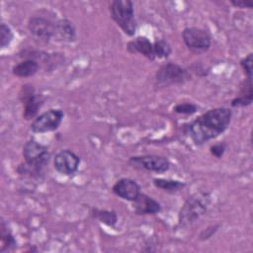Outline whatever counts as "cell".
I'll use <instances>...</instances> for the list:
<instances>
[{
    "label": "cell",
    "mask_w": 253,
    "mask_h": 253,
    "mask_svg": "<svg viewBox=\"0 0 253 253\" xmlns=\"http://www.w3.org/2000/svg\"><path fill=\"white\" fill-rule=\"evenodd\" d=\"M231 119L232 111L229 108H212L187 124L184 130L195 145L201 146L223 133L228 128Z\"/></svg>",
    "instance_id": "cell-1"
},
{
    "label": "cell",
    "mask_w": 253,
    "mask_h": 253,
    "mask_svg": "<svg viewBox=\"0 0 253 253\" xmlns=\"http://www.w3.org/2000/svg\"><path fill=\"white\" fill-rule=\"evenodd\" d=\"M153 52L155 59H166L172 53V48L167 41L157 39L153 42Z\"/></svg>",
    "instance_id": "cell-21"
},
{
    "label": "cell",
    "mask_w": 253,
    "mask_h": 253,
    "mask_svg": "<svg viewBox=\"0 0 253 253\" xmlns=\"http://www.w3.org/2000/svg\"><path fill=\"white\" fill-rule=\"evenodd\" d=\"M128 165L136 170H143L157 174H163L170 169V161L167 157L156 154L135 155L129 157Z\"/></svg>",
    "instance_id": "cell-8"
},
{
    "label": "cell",
    "mask_w": 253,
    "mask_h": 253,
    "mask_svg": "<svg viewBox=\"0 0 253 253\" xmlns=\"http://www.w3.org/2000/svg\"><path fill=\"white\" fill-rule=\"evenodd\" d=\"M226 148H227L226 143H224L223 141H219V142H216V143H213L212 145H211L210 153L211 154V156H213L217 159H220L224 155Z\"/></svg>",
    "instance_id": "cell-26"
},
{
    "label": "cell",
    "mask_w": 253,
    "mask_h": 253,
    "mask_svg": "<svg viewBox=\"0 0 253 253\" xmlns=\"http://www.w3.org/2000/svg\"><path fill=\"white\" fill-rule=\"evenodd\" d=\"M19 100L23 106V118L26 121H32L44 104L45 98L42 94H38L34 85L27 83L21 87L19 92Z\"/></svg>",
    "instance_id": "cell-6"
},
{
    "label": "cell",
    "mask_w": 253,
    "mask_h": 253,
    "mask_svg": "<svg viewBox=\"0 0 253 253\" xmlns=\"http://www.w3.org/2000/svg\"><path fill=\"white\" fill-rule=\"evenodd\" d=\"M27 27L30 34L42 42H48L52 38H54L55 22H52L45 17H31L27 23Z\"/></svg>",
    "instance_id": "cell-11"
},
{
    "label": "cell",
    "mask_w": 253,
    "mask_h": 253,
    "mask_svg": "<svg viewBox=\"0 0 253 253\" xmlns=\"http://www.w3.org/2000/svg\"><path fill=\"white\" fill-rule=\"evenodd\" d=\"M253 101V87L252 78H245L239 88V92L236 97L231 100V107L233 108H244L252 104Z\"/></svg>",
    "instance_id": "cell-16"
},
{
    "label": "cell",
    "mask_w": 253,
    "mask_h": 253,
    "mask_svg": "<svg viewBox=\"0 0 253 253\" xmlns=\"http://www.w3.org/2000/svg\"><path fill=\"white\" fill-rule=\"evenodd\" d=\"M211 203L210 192H197L191 195L181 207L178 213V224L182 227L193 224L209 210Z\"/></svg>",
    "instance_id": "cell-2"
},
{
    "label": "cell",
    "mask_w": 253,
    "mask_h": 253,
    "mask_svg": "<svg viewBox=\"0 0 253 253\" xmlns=\"http://www.w3.org/2000/svg\"><path fill=\"white\" fill-rule=\"evenodd\" d=\"M81 158L70 149H61L53 157V168L64 176L74 175L80 166Z\"/></svg>",
    "instance_id": "cell-10"
},
{
    "label": "cell",
    "mask_w": 253,
    "mask_h": 253,
    "mask_svg": "<svg viewBox=\"0 0 253 253\" xmlns=\"http://www.w3.org/2000/svg\"><path fill=\"white\" fill-rule=\"evenodd\" d=\"M191 78L192 75L189 69L171 61L163 63L155 73V82L158 87L185 84Z\"/></svg>",
    "instance_id": "cell-4"
},
{
    "label": "cell",
    "mask_w": 253,
    "mask_h": 253,
    "mask_svg": "<svg viewBox=\"0 0 253 253\" xmlns=\"http://www.w3.org/2000/svg\"><path fill=\"white\" fill-rule=\"evenodd\" d=\"M140 190V185L131 178H121L112 187L114 195L130 203L138 197Z\"/></svg>",
    "instance_id": "cell-12"
},
{
    "label": "cell",
    "mask_w": 253,
    "mask_h": 253,
    "mask_svg": "<svg viewBox=\"0 0 253 253\" xmlns=\"http://www.w3.org/2000/svg\"><path fill=\"white\" fill-rule=\"evenodd\" d=\"M40 69V63L32 58H25L12 67V73L19 78L32 77Z\"/></svg>",
    "instance_id": "cell-18"
},
{
    "label": "cell",
    "mask_w": 253,
    "mask_h": 253,
    "mask_svg": "<svg viewBox=\"0 0 253 253\" xmlns=\"http://www.w3.org/2000/svg\"><path fill=\"white\" fill-rule=\"evenodd\" d=\"M181 35L185 45L194 53H205L211 45V36L205 29L198 27H186L182 31Z\"/></svg>",
    "instance_id": "cell-7"
},
{
    "label": "cell",
    "mask_w": 253,
    "mask_h": 253,
    "mask_svg": "<svg viewBox=\"0 0 253 253\" xmlns=\"http://www.w3.org/2000/svg\"><path fill=\"white\" fill-rule=\"evenodd\" d=\"M76 37V27L71 20L62 18L55 22L54 39L62 42H73Z\"/></svg>",
    "instance_id": "cell-15"
},
{
    "label": "cell",
    "mask_w": 253,
    "mask_h": 253,
    "mask_svg": "<svg viewBox=\"0 0 253 253\" xmlns=\"http://www.w3.org/2000/svg\"><path fill=\"white\" fill-rule=\"evenodd\" d=\"M14 40V33L10 26L5 23L0 24V46L2 49L8 47Z\"/></svg>",
    "instance_id": "cell-22"
},
{
    "label": "cell",
    "mask_w": 253,
    "mask_h": 253,
    "mask_svg": "<svg viewBox=\"0 0 253 253\" xmlns=\"http://www.w3.org/2000/svg\"><path fill=\"white\" fill-rule=\"evenodd\" d=\"M90 214L93 218L99 220L101 223L109 227H114L118 222V213L113 210L92 208Z\"/></svg>",
    "instance_id": "cell-20"
},
{
    "label": "cell",
    "mask_w": 253,
    "mask_h": 253,
    "mask_svg": "<svg viewBox=\"0 0 253 253\" xmlns=\"http://www.w3.org/2000/svg\"><path fill=\"white\" fill-rule=\"evenodd\" d=\"M22 155L27 165L41 171H43L50 160L48 148L35 139H29L24 143Z\"/></svg>",
    "instance_id": "cell-5"
},
{
    "label": "cell",
    "mask_w": 253,
    "mask_h": 253,
    "mask_svg": "<svg viewBox=\"0 0 253 253\" xmlns=\"http://www.w3.org/2000/svg\"><path fill=\"white\" fill-rule=\"evenodd\" d=\"M64 118V112L61 109H49L38 115L31 123L30 128L34 133H45L56 130Z\"/></svg>",
    "instance_id": "cell-9"
},
{
    "label": "cell",
    "mask_w": 253,
    "mask_h": 253,
    "mask_svg": "<svg viewBox=\"0 0 253 253\" xmlns=\"http://www.w3.org/2000/svg\"><path fill=\"white\" fill-rule=\"evenodd\" d=\"M153 185L168 194H175L180 192L186 187V183L175 179H165V178H154L152 180Z\"/></svg>",
    "instance_id": "cell-19"
},
{
    "label": "cell",
    "mask_w": 253,
    "mask_h": 253,
    "mask_svg": "<svg viewBox=\"0 0 253 253\" xmlns=\"http://www.w3.org/2000/svg\"><path fill=\"white\" fill-rule=\"evenodd\" d=\"M131 204L133 211L137 215H154L162 210L158 201L144 193H140Z\"/></svg>",
    "instance_id": "cell-13"
},
{
    "label": "cell",
    "mask_w": 253,
    "mask_h": 253,
    "mask_svg": "<svg viewBox=\"0 0 253 253\" xmlns=\"http://www.w3.org/2000/svg\"><path fill=\"white\" fill-rule=\"evenodd\" d=\"M199 110V106L192 102H183L178 103L173 107V112L179 115H185V116H192L196 114Z\"/></svg>",
    "instance_id": "cell-23"
},
{
    "label": "cell",
    "mask_w": 253,
    "mask_h": 253,
    "mask_svg": "<svg viewBox=\"0 0 253 253\" xmlns=\"http://www.w3.org/2000/svg\"><path fill=\"white\" fill-rule=\"evenodd\" d=\"M17 248V240L12 233L8 222L1 217L0 218V253L11 252Z\"/></svg>",
    "instance_id": "cell-17"
},
{
    "label": "cell",
    "mask_w": 253,
    "mask_h": 253,
    "mask_svg": "<svg viewBox=\"0 0 253 253\" xmlns=\"http://www.w3.org/2000/svg\"><path fill=\"white\" fill-rule=\"evenodd\" d=\"M230 4L235 7V8H252L253 7V2L252 1H236V0H231Z\"/></svg>",
    "instance_id": "cell-27"
},
{
    "label": "cell",
    "mask_w": 253,
    "mask_h": 253,
    "mask_svg": "<svg viewBox=\"0 0 253 253\" xmlns=\"http://www.w3.org/2000/svg\"><path fill=\"white\" fill-rule=\"evenodd\" d=\"M112 20L127 37H133L137 24L134 16L133 2L130 0H113L109 4Z\"/></svg>",
    "instance_id": "cell-3"
},
{
    "label": "cell",
    "mask_w": 253,
    "mask_h": 253,
    "mask_svg": "<svg viewBox=\"0 0 253 253\" xmlns=\"http://www.w3.org/2000/svg\"><path fill=\"white\" fill-rule=\"evenodd\" d=\"M126 50L131 54L139 53L150 61L155 60L153 42H151L150 40L144 36H138L134 40L129 41L126 43Z\"/></svg>",
    "instance_id": "cell-14"
},
{
    "label": "cell",
    "mask_w": 253,
    "mask_h": 253,
    "mask_svg": "<svg viewBox=\"0 0 253 253\" xmlns=\"http://www.w3.org/2000/svg\"><path fill=\"white\" fill-rule=\"evenodd\" d=\"M220 227V224L219 223H215V224H211L209 226H207L206 228H204L200 234H199V239L201 241H206V240H209L211 239L216 232L217 230L219 229Z\"/></svg>",
    "instance_id": "cell-25"
},
{
    "label": "cell",
    "mask_w": 253,
    "mask_h": 253,
    "mask_svg": "<svg viewBox=\"0 0 253 253\" xmlns=\"http://www.w3.org/2000/svg\"><path fill=\"white\" fill-rule=\"evenodd\" d=\"M239 64L245 74V78H252V67H253V53L249 52L247 55L242 57Z\"/></svg>",
    "instance_id": "cell-24"
}]
</instances>
